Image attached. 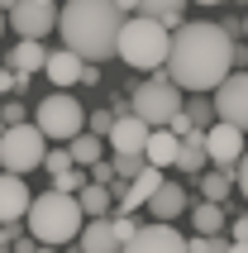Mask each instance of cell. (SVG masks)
<instances>
[{
  "label": "cell",
  "mask_w": 248,
  "mask_h": 253,
  "mask_svg": "<svg viewBox=\"0 0 248 253\" xmlns=\"http://www.w3.org/2000/svg\"><path fill=\"white\" fill-rule=\"evenodd\" d=\"M167 77L181 91H215V86L234 72V39L210 19H191V24L172 29V48H167Z\"/></svg>",
  "instance_id": "cell-1"
},
{
  "label": "cell",
  "mask_w": 248,
  "mask_h": 253,
  "mask_svg": "<svg viewBox=\"0 0 248 253\" xmlns=\"http://www.w3.org/2000/svg\"><path fill=\"white\" fill-rule=\"evenodd\" d=\"M124 19L129 14L115 0H67L57 10V34L82 62H110Z\"/></svg>",
  "instance_id": "cell-2"
},
{
  "label": "cell",
  "mask_w": 248,
  "mask_h": 253,
  "mask_svg": "<svg viewBox=\"0 0 248 253\" xmlns=\"http://www.w3.org/2000/svg\"><path fill=\"white\" fill-rule=\"evenodd\" d=\"M29 234L39 244H53V249H62V244H77V234H82L86 215H82V201L72 196V191H43V196L29 201Z\"/></svg>",
  "instance_id": "cell-3"
},
{
  "label": "cell",
  "mask_w": 248,
  "mask_h": 253,
  "mask_svg": "<svg viewBox=\"0 0 248 253\" xmlns=\"http://www.w3.org/2000/svg\"><path fill=\"white\" fill-rule=\"evenodd\" d=\"M167 48H172V29L148 19V14H129L115 43V57L134 72H163L167 67Z\"/></svg>",
  "instance_id": "cell-4"
},
{
  "label": "cell",
  "mask_w": 248,
  "mask_h": 253,
  "mask_svg": "<svg viewBox=\"0 0 248 253\" xmlns=\"http://www.w3.org/2000/svg\"><path fill=\"white\" fill-rule=\"evenodd\" d=\"M34 125H39L43 139L67 143V139H77V134L86 129V110H82V100H77V96H67V91H53V96H43V100H39Z\"/></svg>",
  "instance_id": "cell-5"
},
{
  "label": "cell",
  "mask_w": 248,
  "mask_h": 253,
  "mask_svg": "<svg viewBox=\"0 0 248 253\" xmlns=\"http://www.w3.org/2000/svg\"><path fill=\"white\" fill-rule=\"evenodd\" d=\"M129 110L143 120L148 129H163L172 115L181 110V86L167 77V72H158L153 82H143V86H134V96H129Z\"/></svg>",
  "instance_id": "cell-6"
},
{
  "label": "cell",
  "mask_w": 248,
  "mask_h": 253,
  "mask_svg": "<svg viewBox=\"0 0 248 253\" xmlns=\"http://www.w3.org/2000/svg\"><path fill=\"white\" fill-rule=\"evenodd\" d=\"M43 153H48V139L39 134V125H5V134H0V163H5V172L29 177V172L43 168Z\"/></svg>",
  "instance_id": "cell-7"
},
{
  "label": "cell",
  "mask_w": 248,
  "mask_h": 253,
  "mask_svg": "<svg viewBox=\"0 0 248 253\" xmlns=\"http://www.w3.org/2000/svg\"><path fill=\"white\" fill-rule=\"evenodd\" d=\"M5 24L19 39H43V34L57 29V0H14L5 10Z\"/></svg>",
  "instance_id": "cell-8"
},
{
  "label": "cell",
  "mask_w": 248,
  "mask_h": 253,
  "mask_svg": "<svg viewBox=\"0 0 248 253\" xmlns=\"http://www.w3.org/2000/svg\"><path fill=\"white\" fill-rule=\"evenodd\" d=\"M210 100H215V120L248 129V72H244V67L229 72V77L210 91Z\"/></svg>",
  "instance_id": "cell-9"
},
{
  "label": "cell",
  "mask_w": 248,
  "mask_h": 253,
  "mask_svg": "<svg viewBox=\"0 0 248 253\" xmlns=\"http://www.w3.org/2000/svg\"><path fill=\"white\" fill-rule=\"evenodd\" d=\"M120 253H191V249H186V239L167 220H153V225H138V234Z\"/></svg>",
  "instance_id": "cell-10"
},
{
  "label": "cell",
  "mask_w": 248,
  "mask_h": 253,
  "mask_svg": "<svg viewBox=\"0 0 248 253\" xmlns=\"http://www.w3.org/2000/svg\"><path fill=\"white\" fill-rule=\"evenodd\" d=\"M206 158L220 163V172H234V163L244 158V129L239 125H210L206 129Z\"/></svg>",
  "instance_id": "cell-11"
},
{
  "label": "cell",
  "mask_w": 248,
  "mask_h": 253,
  "mask_svg": "<svg viewBox=\"0 0 248 253\" xmlns=\"http://www.w3.org/2000/svg\"><path fill=\"white\" fill-rule=\"evenodd\" d=\"M29 182L19 172H0V225H14L29 215Z\"/></svg>",
  "instance_id": "cell-12"
},
{
  "label": "cell",
  "mask_w": 248,
  "mask_h": 253,
  "mask_svg": "<svg viewBox=\"0 0 248 253\" xmlns=\"http://www.w3.org/2000/svg\"><path fill=\"white\" fill-rule=\"evenodd\" d=\"M148 134H153V129L143 125L134 110H124V115H115V125H110V134H105V139H110L115 153H143Z\"/></svg>",
  "instance_id": "cell-13"
},
{
  "label": "cell",
  "mask_w": 248,
  "mask_h": 253,
  "mask_svg": "<svg viewBox=\"0 0 248 253\" xmlns=\"http://www.w3.org/2000/svg\"><path fill=\"white\" fill-rule=\"evenodd\" d=\"M163 186V168H153V163H143V168L124 182V191H120V211H143L148 206V196Z\"/></svg>",
  "instance_id": "cell-14"
},
{
  "label": "cell",
  "mask_w": 248,
  "mask_h": 253,
  "mask_svg": "<svg viewBox=\"0 0 248 253\" xmlns=\"http://www.w3.org/2000/svg\"><path fill=\"white\" fill-rule=\"evenodd\" d=\"M82 57L72 53L67 43H62V48H48V62H43V77H48V82L53 86H82Z\"/></svg>",
  "instance_id": "cell-15"
},
{
  "label": "cell",
  "mask_w": 248,
  "mask_h": 253,
  "mask_svg": "<svg viewBox=\"0 0 248 253\" xmlns=\"http://www.w3.org/2000/svg\"><path fill=\"white\" fill-rule=\"evenodd\" d=\"M77 244H82V253H120V249H124V244L115 239L110 215H100V220H86L82 234H77Z\"/></svg>",
  "instance_id": "cell-16"
},
{
  "label": "cell",
  "mask_w": 248,
  "mask_h": 253,
  "mask_svg": "<svg viewBox=\"0 0 248 253\" xmlns=\"http://www.w3.org/2000/svg\"><path fill=\"white\" fill-rule=\"evenodd\" d=\"M181 211H186V191H181V182H167V177H163V186L148 196V215H153V220H167V225H172Z\"/></svg>",
  "instance_id": "cell-17"
},
{
  "label": "cell",
  "mask_w": 248,
  "mask_h": 253,
  "mask_svg": "<svg viewBox=\"0 0 248 253\" xmlns=\"http://www.w3.org/2000/svg\"><path fill=\"white\" fill-rule=\"evenodd\" d=\"M177 153H181V139L172 134V129H153L148 143H143V158H148L153 168H177Z\"/></svg>",
  "instance_id": "cell-18"
},
{
  "label": "cell",
  "mask_w": 248,
  "mask_h": 253,
  "mask_svg": "<svg viewBox=\"0 0 248 253\" xmlns=\"http://www.w3.org/2000/svg\"><path fill=\"white\" fill-rule=\"evenodd\" d=\"M206 129H186V139H181V153H177V168L186 177H201L206 172Z\"/></svg>",
  "instance_id": "cell-19"
},
{
  "label": "cell",
  "mask_w": 248,
  "mask_h": 253,
  "mask_svg": "<svg viewBox=\"0 0 248 253\" xmlns=\"http://www.w3.org/2000/svg\"><path fill=\"white\" fill-rule=\"evenodd\" d=\"M67 153H72V163H77V168H96L100 158H105V139H100V134H91V129H82L77 139H67Z\"/></svg>",
  "instance_id": "cell-20"
},
{
  "label": "cell",
  "mask_w": 248,
  "mask_h": 253,
  "mask_svg": "<svg viewBox=\"0 0 248 253\" xmlns=\"http://www.w3.org/2000/svg\"><path fill=\"white\" fill-rule=\"evenodd\" d=\"M43 62H48V48H43V39H19V48H10V67L14 72H43Z\"/></svg>",
  "instance_id": "cell-21"
},
{
  "label": "cell",
  "mask_w": 248,
  "mask_h": 253,
  "mask_svg": "<svg viewBox=\"0 0 248 253\" xmlns=\"http://www.w3.org/2000/svg\"><path fill=\"white\" fill-rule=\"evenodd\" d=\"M191 225H196V234H224V206L220 201H201V206H191Z\"/></svg>",
  "instance_id": "cell-22"
},
{
  "label": "cell",
  "mask_w": 248,
  "mask_h": 253,
  "mask_svg": "<svg viewBox=\"0 0 248 253\" xmlns=\"http://www.w3.org/2000/svg\"><path fill=\"white\" fill-rule=\"evenodd\" d=\"M138 10L148 14V19H158V24H167V29H181V24H186V19H181L186 0H138Z\"/></svg>",
  "instance_id": "cell-23"
},
{
  "label": "cell",
  "mask_w": 248,
  "mask_h": 253,
  "mask_svg": "<svg viewBox=\"0 0 248 253\" xmlns=\"http://www.w3.org/2000/svg\"><path fill=\"white\" fill-rule=\"evenodd\" d=\"M77 201H82V215H86V220L110 215V186H100V182H86L82 191H77Z\"/></svg>",
  "instance_id": "cell-24"
},
{
  "label": "cell",
  "mask_w": 248,
  "mask_h": 253,
  "mask_svg": "<svg viewBox=\"0 0 248 253\" xmlns=\"http://www.w3.org/2000/svg\"><path fill=\"white\" fill-rule=\"evenodd\" d=\"M181 110H186V120H191L196 129H210V125H215V100H210L206 91H191V100H186Z\"/></svg>",
  "instance_id": "cell-25"
},
{
  "label": "cell",
  "mask_w": 248,
  "mask_h": 253,
  "mask_svg": "<svg viewBox=\"0 0 248 253\" xmlns=\"http://www.w3.org/2000/svg\"><path fill=\"white\" fill-rule=\"evenodd\" d=\"M234 186V172H201V201H224Z\"/></svg>",
  "instance_id": "cell-26"
},
{
  "label": "cell",
  "mask_w": 248,
  "mask_h": 253,
  "mask_svg": "<svg viewBox=\"0 0 248 253\" xmlns=\"http://www.w3.org/2000/svg\"><path fill=\"white\" fill-rule=\"evenodd\" d=\"M86 182H91V177H86V172L77 168V163H72L67 172H57V177H53V186H57V191H72V196H77V191H82Z\"/></svg>",
  "instance_id": "cell-27"
},
{
  "label": "cell",
  "mask_w": 248,
  "mask_h": 253,
  "mask_svg": "<svg viewBox=\"0 0 248 253\" xmlns=\"http://www.w3.org/2000/svg\"><path fill=\"white\" fill-rule=\"evenodd\" d=\"M110 225H115V239H120V244H129V239L138 234V220H134V211H115V215H110Z\"/></svg>",
  "instance_id": "cell-28"
},
{
  "label": "cell",
  "mask_w": 248,
  "mask_h": 253,
  "mask_svg": "<svg viewBox=\"0 0 248 253\" xmlns=\"http://www.w3.org/2000/svg\"><path fill=\"white\" fill-rule=\"evenodd\" d=\"M186 249L191 253H229V239H220V234H196V239H186Z\"/></svg>",
  "instance_id": "cell-29"
},
{
  "label": "cell",
  "mask_w": 248,
  "mask_h": 253,
  "mask_svg": "<svg viewBox=\"0 0 248 253\" xmlns=\"http://www.w3.org/2000/svg\"><path fill=\"white\" fill-rule=\"evenodd\" d=\"M143 163H148L143 153H115V177H120V182H129V177H134Z\"/></svg>",
  "instance_id": "cell-30"
},
{
  "label": "cell",
  "mask_w": 248,
  "mask_h": 253,
  "mask_svg": "<svg viewBox=\"0 0 248 253\" xmlns=\"http://www.w3.org/2000/svg\"><path fill=\"white\" fill-rule=\"evenodd\" d=\"M43 168L53 172V177H57V172H67V168H72V153H67V143H62V148H53V153H43Z\"/></svg>",
  "instance_id": "cell-31"
},
{
  "label": "cell",
  "mask_w": 248,
  "mask_h": 253,
  "mask_svg": "<svg viewBox=\"0 0 248 253\" xmlns=\"http://www.w3.org/2000/svg\"><path fill=\"white\" fill-rule=\"evenodd\" d=\"M110 125H115V110H96V115H86V129H91V134H100V139L110 134Z\"/></svg>",
  "instance_id": "cell-32"
},
{
  "label": "cell",
  "mask_w": 248,
  "mask_h": 253,
  "mask_svg": "<svg viewBox=\"0 0 248 253\" xmlns=\"http://www.w3.org/2000/svg\"><path fill=\"white\" fill-rule=\"evenodd\" d=\"M0 120H5V125H24V105H19V100H5V105H0Z\"/></svg>",
  "instance_id": "cell-33"
},
{
  "label": "cell",
  "mask_w": 248,
  "mask_h": 253,
  "mask_svg": "<svg viewBox=\"0 0 248 253\" xmlns=\"http://www.w3.org/2000/svg\"><path fill=\"white\" fill-rule=\"evenodd\" d=\"M91 182H100V186H110V182H115V163H105V158H100L96 168H91Z\"/></svg>",
  "instance_id": "cell-34"
},
{
  "label": "cell",
  "mask_w": 248,
  "mask_h": 253,
  "mask_svg": "<svg viewBox=\"0 0 248 253\" xmlns=\"http://www.w3.org/2000/svg\"><path fill=\"white\" fill-rule=\"evenodd\" d=\"M234 182H239V191H244V201H248V148H244V158L234 163Z\"/></svg>",
  "instance_id": "cell-35"
},
{
  "label": "cell",
  "mask_w": 248,
  "mask_h": 253,
  "mask_svg": "<svg viewBox=\"0 0 248 253\" xmlns=\"http://www.w3.org/2000/svg\"><path fill=\"white\" fill-rule=\"evenodd\" d=\"M82 86H100V62H86L82 67Z\"/></svg>",
  "instance_id": "cell-36"
},
{
  "label": "cell",
  "mask_w": 248,
  "mask_h": 253,
  "mask_svg": "<svg viewBox=\"0 0 248 253\" xmlns=\"http://www.w3.org/2000/svg\"><path fill=\"white\" fill-rule=\"evenodd\" d=\"M229 234H234V239H244V244H248V215H239L234 225H229Z\"/></svg>",
  "instance_id": "cell-37"
},
{
  "label": "cell",
  "mask_w": 248,
  "mask_h": 253,
  "mask_svg": "<svg viewBox=\"0 0 248 253\" xmlns=\"http://www.w3.org/2000/svg\"><path fill=\"white\" fill-rule=\"evenodd\" d=\"M5 91H14V67H0V96Z\"/></svg>",
  "instance_id": "cell-38"
},
{
  "label": "cell",
  "mask_w": 248,
  "mask_h": 253,
  "mask_svg": "<svg viewBox=\"0 0 248 253\" xmlns=\"http://www.w3.org/2000/svg\"><path fill=\"white\" fill-rule=\"evenodd\" d=\"M14 249H19V253H34V249H39V239H34V234H29V239L19 234V239H14Z\"/></svg>",
  "instance_id": "cell-39"
},
{
  "label": "cell",
  "mask_w": 248,
  "mask_h": 253,
  "mask_svg": "<svg viewBox=\"0 0 248 253\" xmlns=\"http://www.w3.org/2000/svg\"><path fill=\"white\" fill-rule=\"evenodd\" d=\"M229 253H248V244L244 239H229Z\"/></svg>",
  "instance_id": "cell-40"
},
{
  "label": "cell",
  "mask_w": 248,
  "mask_h": 253,
  "mask_svg": "<svg viewBox=\"0 0 248 253\" xmlns=\"http://www.w3.org/2000/svg\"><path fill=\"white\" fill-rule=\"evenodd\" d=\"M115 5H120L124 14H129V10H138V0H115Z\"/></svg>",
  "instance_id": "cell-41"
},
{
  "label": "cell",
  "mask_w": 248,
  "mask_h": 253,
  "mask_svg": "<svg viewBox=\"0 0 248 253\" xmlns=\"http://www.w3.org/2000/svg\"><path fill=\"white\" fill-rule=\"evenodd\" d=\"M57 253H82V244H62V249H57Z\"/></svg>",
  "instance_id": "cell-42"
},
{
  "label": "cell",
  "mask_w": 248,
  "mask_h": 253,
  "mask_svg": "<svg viewBox=\"0 0 248 253\" xmlns=\"http://www.w3.org/2000/svg\"><path fill=\"white\" fill-rule=\"evenodd\" d=\"M34 253H57V249H53V244H39V249H34Z\"/></svg>",
  "instance_id": "cell-43"
},
{
  "label": "cell",
  "mask_w": 248,
  "mask_h": 253,
  "mask_svg": "<svg viewBox=\"0 0 248 253\" xmlns=\"http://www.w3.org/2000/svg\"><path fill=\"white\" fill-rule=\"evenodd\" d=\"M5 29H10V24H5V10H0V34H5Z\"/></svg>",
  "instance_id": "cell-44"
},
{
  "label": "cell",
  "mask_w": 248,
  "mask_h": 253,
  "mask_svg": "<svg viewBox=\"0 0 248 253\" xmlns=\"http://www.w3.org/2000/svg\"><path fill=\"white\" fill-rule=\"evenodd\" d=\"M10 5H14V0H0V10H10Z\"/></svg>",
  "instance_id": "cell-45"
},
{
  "label": "cell",
  "mask_w": 248,
  "mask_h": 253,
  "mask_svg": "<svg viewBox=\"0 0 248 253\" xmlns=\"http://www.w3.org/2000/svg\"><path fill=\"white\" fill-rule=\"evenodd\" d=\"M196 5H220V0H196Z\"/></svg>",
  "instance_id": "cell-46"
},
{
  "label": "cell",
  "mask_w": 248,
  "mask_h": 253,
  "mask_svg": "<svg viewBox=\"0 0 248 253\" xmlns=\"http://www.w3.org/2000/svg\"><path fill=\"white\" fill-rule=\"evenodd\" d=\"M244 34H248V14H244Z\"/></svg>",
  "instance_id": "cell-47"
},
{
  "label": "cell",
  "mask_w": 248,
  "mask_h": 253,
  "mask_svg": "<svg viewBox=\"0 0 248 253\" xmlns=\"http://www.w3.org/2000/svg\"><path fill=\"white\" fill-rule=\"evenodd\" d=\"M0 134H5V120H0Z\"/></svg>",
  "instance_id": "cell-48"
},
{
  "label": "cell",
  "mask_w": 248,
  "mask_h": 253,
  "mask_svg": "<svg viewBox=\"0 0 248 253\" xmlns=\"http://www.w3.org/2000/svg\"><path fill=\"white\" fill-rule=\"evenodd\" d=\"M0 172H5V163H0Z\"/></svg>",
  "instance_id": "cell-49"
},
{
  "label": "cell",
  "mask_w": 248,
  "mask_h": 253,
  "mask_svg": "<svg viewBox=\"0 0 248 253\" xmlns=\"http://www.w3.org/2000/svg\"><path fill=\"white\" fill-rule=\"evenodd\" d=\"M244 5H248V0H244Z\"/></svg>",
  "instance_id": "cell-50"
}]
</instances>
